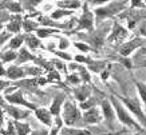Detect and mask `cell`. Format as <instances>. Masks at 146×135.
<instances>
[{
  "instance_id": "cell-1",
  "label": "cell",
  "mask_w": 146,
  "mask_h": 135,
  "mask_svg": "<svg viewBox=\"0 0 146 135\" xmlns=\"http://www.w3.org/2000/svg\"><path fill=\"white\" fill-rule=\"evenodd\" d=\"M63 119H64V123H66L67 126H72V124H75V123L80 119L79 111H78V109H76L72 103H67V105L64 106Z\"/></svg>"
},
{
  "instance_id": "cell-2",
  "label": "cell",
  "mask_w": 146,
  "mask_h": 135,
  "mask_svg": "<svg viewBox=\"0 0 146 135\" xmlns=\"http://www.w3.org/2000/svg\"><path fill=\"white\" fill-rule=\"evenodd\" d=\"M125 4H126V1L110 4V5H107V7H103V8H97L95 9V13L98 15V19L101 20V19L106 18V16H113L115 13H118L119 11H122L125 8Z\"/></svg>"
},
{
  "instance_id": "cell-3",
  "label": "cell",
  "mask_w": 146,
  "mask_h": 135,
  "mask_svg": "<svg viewBox=\"0 0 146 135\" xmlns=\"http://www.w3.org/2000/svg\"><path fill=\"white\" fill-rule=\"evenodd\" d=\"M111 102H113V105H114V107H115V111H117V114H118V118H119L121 120L125 123V124H127V126H131V127H137L138 128V126H137V123L134 122L131 118L127 115V113L125 111V109L123 107H121V105L118 103V100H115V99H111Z\"/></svg>"
},
{
  "instance_id": "cell-4",
  "label": "cell",
  "mask_w": 146,
  "mask_h": 135,
  "mask_svg": "<svg viewBox=\"0 0 146 135\" xmlns=\"http://www.w3.org/2000/svg\"><path fill=\"white\" fill-rule=\"evenodd\" d=\"M78 27L80 30H91L93 28V13L89 11V7L84 4L83 5V15L78 22Z\"/></svg>"
},
{
  "instance_id": "cell-5",
  "label": "cell",
  "mask_w": 146,
  "mask_h": 135,
  "mask_svg": "<svg viewBox=\"0 0 146 135\" xmlns=\"http://www.w3.org/2000/svg\"><path fill=\"white\" fill-rule=\"evenodd\" d=\"M145 43L142 39H134L133 42H129V43L123 44L122 48H121V55H123V56H127L131 54V51H134L137 47H141L142 44Z\"/></svg>"
},
{
  "instance_id": "cell-6",
  "label": "cell",
  "mask_w": 146,
  "mask_h": 135,
  "mask_svg": "<svg viewBox=\"0 0 146 135\" xmlns=\"http://www.w3.org/2000/svg\"><path fill=\"white\" fill-rule=\"evenodd\" d=\"M7 100L11 102V103H15V105H23V106H26V107H28V109L36 110V107L34 105H31V103H28V102H26V100L23 99L22 91L15 92L13 95H7Z\"/></svg>"
},
{
  "instance_id": "cell-7",
  "label": "cell",
  "mask_w": 146,
  "mask_h": 135,
  "mask_svg": "<svg viewBox=\"0 0 146 135\" xmlns=\"http://www.w3.org/2000/svg\"><path fill=\"white\" fill-rule=\"evenodd\" d=\"M121 99L123 100V103L126 106H127L129 109L131 110V111H133L134 114H135V115H137L138 118H139V119H141V120H143V122H145V115H143V114L141 113V109H139V105H138L137 102H135V100H133V102H131V100L130 99H126V98H121Z\"/></svg>"
},
{
  "instance_id": "cell-8",
  "label": "cell",
  "mask_w": 146,
  "mask_h": 135,
  "mask_svg": "<svg viewBox=\"0 0 146 135\" xmlns=\"http://www.w3.org/2000/svg\"><path fill=\"white\" fill-rule=\"evenodd\" d=\"M126 35H127L126 30H123L119 24H117V23H115L114 28H113V32H111V35H110V38H109V39H110V42H115V40L123 39Z\"/></svg>"
},
{
  "instance_id": "cell-9",
  "label": "cell",
  "mask_w": 146,
  "mask_h": 135,
  "mask_svg": "<svg viewBox=\"0 0 146 135\" xmlns=\"http://www.w3.org/2000/svg\"><path fill=\"white\" fill-rule=\"evenodd\" d=\"M35 114H36V116H38V119H39L40 122H43L44 124H47V126H51V124H52V120H51V114H50V111H47L46 109L35 110Z\"/></svg>"
},
{
  "instance_id": "cell-10",
  "label": "cell",
  "mask_w": 146,
  "mask_h": 135,
  "mask_svg": "<svg viewBox=\"0 0 146 135\" xmlns=\"http://www.w3.org/2000/svg\"><path fill=\"white\" fill-rule=\"evenodd\" d=\"M83 119L86 123H98L101 116H99V113L95 109H89L86 111V114H84Z\"/></svg>"
},
{
  "instance_id": "cell-11",
  "label": "cell",
  "mask_w": 146,
  "mask_h": 135,
  "mask_svg": "<svg viewBox=\"0 0 146 135\" xmlns=\"http://www.w3.org/2000/svg\"><path fill=\"white\" fill-rule=\"evenodd\" d=\"M5 75H7L9 79H19V78H22V76H24V71H23L20 67L12 66V67L8 68V71L5 72Z\"/></svg>"
},
{
  "instance_id": "cell-12",
  "label": "cell",
  "mask_w": 146,
  "mask_h": 135,
  "mask_svg": "<svg viewBox=\"0 0 146 135\" xmlns=\"http://www.w3.org/2000/svg\"><path fill=\"white\" fill-rule=\"evenodd\" d=\"M63 99H64V95H59L55 98V100H54L52 106H51V109H50V114H52V115H56L59 114V111H60V106H62L63 103Z\"/></svg>"
},
{
  "instance_id": "cell-13",
  "label": "cell",
  "mask_w": 146,
  "mask_h": 135,
  "mask_svg": "<svg viewBox=\"0 0 146 135\" xmlns=\"http://www.w3.org/2000/svg\"><path fill=\"white\" fill-rule=\"evenodd\" d=\"M5 109H7V111H8L15 119H23V118L28 116V113H27V111H22V110L12 107V106H8V107H5Z\"/></svg>"
},
{
  "instance_id": "cell-14",
  "label": "cell",
  "mask_w": 146,
  "mask_h": 135,
  "mask_svg": "<svg viewBox=\"0 0 146 135\" xmlns=\"http://www.w3.org/2000/svg\"><path fill=\"white\" fill-rule=\"evenodd\" d=\"M102 109H103V114H105V118H106V119L111 120V119L114 118V111H113L111 105L107 102V100H105V102L102 103Z\"/></svg>"
},
{
  "instance_id": "cell-15",
  "label": "cell",
  "mask_w": 146,
  "mask_h": 135,
  "mask_svg": "<svg viewBox=\"0 0 146 135\" xmlns=\"http://www.w3.org/2000/svg\"><path fill=\"white\" fill-rule=\"evenodd\" d=\"M15 128H16V132L18 135H27L30 132V124L27 123H20V122H15Z\"/></svg>"
},
{
  "instance_id": "cell-16",
  "label": "cell",
  "mask_w": 146,
  "mask_h": 135,
  "mask_svg": "<svg viewBox=\"0 0 146 135\" xmlns=\"http://www.w3.org/2000/svg\"><path fill=\"white\" fill-rule=\"evenodd\" d=\"M20 16H16V18L13 19V20H11V22L8 23V26H7V30L9 31V32H19V30H20Z\"/></svg>"
},
{
  "instance_id": "cell-17",
  "label": "cell",
  "mask_w": 146,
  "mask_h": 135,
  "mask_svg": "<svg viewBox=\"0 0 146 135\" xmlns=\"http://www.w3.org/2000/svg\"><path fill=\"white\" fill-rule=\"evenodd\" d=\"M58 5L60 7V8L66 9V8H78L80 5V3L78 0H64V1H60V3H58Z\"/></svg>"
},
{
  "instance_id": "cell-18",
  "label": "cell",
  "mask_w": 146,
  "mask_h": 135,
  "mask_svg": "<svg viewBox=\"0 0 146 135\" xmlns=\"http://www.w3.org/2000/svg\"><path fill=\"white\" fill-rule=\"evenodd\" d=\"M24 40H26V43L28 47L31 48H38L40 46V42L39 39L36 38V36H32V35H26V38H24Z\"/></svg>"
},
{
  "instance_id": "cell-19",
  "label": "cell",
  "mask_w": 146,
  "mask_h": 135,
  "mask_svg": "<svg viewBox=\"0 0 146 135\" xmlns=\"http://www.w3.org/2000/svg\"><path fill=\"white\" fill-rule=\"evenodd\" d=\"M89 94H90L89 87H87V86H84V87H82L80 90H78V91H76V98L83 102V100L87 98V95H89Z\"/></svg>"
},
{
  "instance_id": "cell-20",
  "label": "cell",
  "mask_w": 146,
  "mask_h": 135,
  "mask_svg": "<svg viewBox=\"0 0 146 135\" xmlns=\"http://www.w3.org/2000/svg\"><path fill=\"white\" fill-rule=\"evenodd\" d=\"M32 59H34V56H32V55L28 52V51H26L24 48H23V50H20V54H19V62L32 60Z\"/></svg>"
},
{
  "instance_id": "cell-21",
  "label": "cell",
  "mask_w": 146,
  "mask_h": 135,
  "mask_svg": "<svg viewBox=\"0 0 146 135\" xmlns=\"http://www.w3.org/2000/svg\"><path fill=\"white\" fill-rule=\"evenodd\" d=\"M103 66H105V63H103V62H97V63H95V62L91 60L89 63L90 70L94 71V72H99V71L102 70V67H103Z\"/></svg>"
},
{
  "instance_id": "cell-22",
  "label": "cell",
  "mask_w": 146,
  "mask_h": 135,
  "mask_svg": "<svg viewBox=\"0 0 146 135\" xmlns=\"http://www.w3.org/2000/svg\"><path fill=\"white\" fill-rule=\"evenodd\" d=\"M70 11H67V9H56V11H54L52 15H51V18L52 19H60L63 18L64 15H70Z\"/></svg>"
},
{
  "instance_id": "cell-23",
  "label": "cell",
  "mask_w": 146,
  "mask_h": 135,
  "mask_svg": "<svg viewBox=\"0 0 146 135\" xmlns=\"http://www.w3.org/2000/svg\"><path fill=\"white\" fill-rule=\"evenodd\" d=\"M22 43H23V38L22 36H16V38H13V39L11 40V43H9V48H12V50L19 48Z\"/></svg>"
},
{
  "instance_id": "cell-24",
  "label": "cell",
  "mask_w": 146,
  "mask_h": 135,
  "mask_svg": "<svg viewBox=\"0 0 146 135\" xmlns=\"http://www.w3.org/2000/svg\"><path fill=\"white\" fill-rule=\"evenodd\" d=\"M5 7L12 12H20L22 11V7H20L19 3H5Z\"/></svg>"
},
{
  "instance_id": "cell-25",
  "label": "cell",
  "mask_w": 146,
  "mask_h": 135,
  "mask_svg": "<svg viewBox=\"0 0 146 135\" xmlns=\"http://www.w3.org/2000/svg\"><path fill=\"white\" fill-rule=\"evenodd\" d=\"M23 27H24V30H26L27 32H30V31H35L36 30V23H32V22H30V20H26L24 24H23Z\"/></svg>"
},
{
  "instance_id": "cell-26",
  "label": "cell",
  "mask_w": 146,
  "mask_h": 135,
  "mask_svg": "<svg viewBox=\"0 0 146 135\" xmlns=\"http://www.w3.org/2000/svg\"><path fill=\"white\" fill-rule=\"evenodd\" d=\"M16 58V54L13 52V51H8V52H5V54H3V62H11V60H13Z\"/></svg>"
},
{
  "instance_id": "cell-27",
  "label": "cell",
  "mask_w": 146,
  "mask_h": 135,
  "mask_svg": "<svg viewBox=\"0 0 146 135\" xmlns=\"http://www.w3.org/2000/svg\"><path fill=\"white\" fill-rule=\"evenodd\" d=\"M54 32H56V30H38L36 31V34H38L39 38H46L47 35L54 34Z\"/></svg>"
},
{
  "instance_id": "cell-28",
  "label": "cell",
  "mask_w": 146,
  "mask_h": 135,
  "mask_svg": "<svg viewBox=\"0 0 146 135\" xmlns=\"http://www.w3.org/2000/svg\"><path fill=\"white\" fill-rule=\"evenodd\" d=\"M95 105V99H89V102H82L80 103V107L83 110H89L90 107H93Z\"/></svg>"
},
{
  "instance_id": "cell-29",
  "label": "cell",
  "mask_w": 146,
  "mask_h": 135,
  "mask_svg": "<svg viewBox=\"0 0 146 135\" xmlns=\"http://www.w3.org/2000/svg\"><path fill=\"white\" fill-rule=\"evenodd\" d=\"M78 70H79V74L82 75V79H83V80H86V82H89V80H90V75L87 74L86 68H84V67H79Z\"/></svg>"
},
{
  "instance_id": "cell-30",
  "label": "cell",
  "mask_w": 146,
  "mask_h": 135,
  "mask_svg": "<svg viewBox=\"0 0 146 135\" xmlns=\"http://www.w3.org/2000/svg\"><path fill=\"white\" fill-rule=\"evenodd\" d=\"M68 132L71 135H91L90 131H86V130H70Z\"/></svg>"
},
{
  "instance_id": "cell-31",
  "label": "cell",
  "mask_w": 146,
  "mask_h": 135,
  "mask_svg": "<svg viewBox=\"0 0 146 135\" xmlns=\"http://www.w3.org/2000/svg\"><path fill=\"white\" fill-rule=\"evenodd\" d=\"M3 134L4 135H15V127H13V124L11 122L8 123V130L3 131Z\"/></svg>"
},
{
  "instance_id": "cell-32",
  "label": "cell",
  "mask_w": 146,
  "mask_h": 135,
  "mask_svg": "<svg viewBox=\"0 0 146 135\" xmlns=\"http://www.w3.org/2000/svg\"><path fill=\"white\" fill-rule=\"evenodd\" d=\"M79 76H76V75H70L68 78H67V80L70 83H72V84H76V83H79Z\"/></svg>"
},
{
  "instance_id": "cell-33",
  "label": "cell",
  "mask_w": 146,
  "mask_h": 135,
  "mask_svg": "<svg viewBox=\"0 0 146 135\" xmlns=\"http://www.w3.org/2000/svg\"><path fill=\"white\" fill-rule=\"evenodd\" d=\"M137 86H138V90H139V94H141V98L145 102V86H142L141 83H137Z\"/></svg>"
},
{
  "instance_id": "cell-34",
  "label": "cell",
  "mask_w": 146,
  "mask_h": 135,
  "mask_svg": "<svg viewBox=\"0 0 146 135\" xmlns=\"http://www.w3.org/2000/svg\"><path fill=\"white\" fill-rule=\"evenodd\" d=\"M75 47H78L79 50L84 51V52H87V51H89V47H87L86 44H83V43H75Z\"/></svg>"
},
{
  "instance_id": "cell-35",
  "label": "cell",
  "mask_w": 146,
  "mask_h": 135,
  "mask_svg": "<svg viewBox=\"0 0 146 135\" xmlns=\"http://www.w3.org/2000/svg\"><path fill=\"white\" fill-rule=\"evenodd\" d=\"M75 60L76 62H86V63H90L91 59H86V58L82 56V55H78V56H75Z\"/></svg>"
},
{
  "instance_id": "cell-36",
  "label": "cell",
  "mask_w": 146,
  "mask_h": 135,
  "mask_svg": "<svg viewBox=\"0 0 146 135\" xmlns=\"http://www.w3.org/2000/svg\"><path fill=\"white\" fill-rule=\"evenodd\" d=\"M8 38H9L8 34H0V46L4 43V42H5L7 39H8Z\"/></svg>"
},
{
  "instance_id": "cell-37",
  "label": "cell",
  "mask_w": 146,
  "mask_h": 135,
  "mask_svg": "<svg viewBox=\"0 0 146 135\" xmlns=\"http://www.w3.org/2000/svg\"><path fill=\"white\" fill-rule=\"evenodd\" d=\"M131 4H133V7H143V3L141 0H131Z\"/></svg>"
},
{
  "instance_id": "cell-38",
  "label": "cell",
  "mask_w": 146,
  "mask_h": 135,
  "mask_svg": "<svg viewBox=\"0 0 146 135\" xmlns=\"http://www.w3.org/2000/svg\"><path fill=\"white\" fill-rule=\"evenodd\" d=\"M8 86V82H4V80H0V91L1 90H4V87Z\"/></svg>"
},
{
  "instance_id": "cell-39",
  "label": "cell",
  "mask_w": 146,
  "mask_h": 135,
  "mask_svg": "<svg viewBox=\"0 0 146 135\" xmlns=\"http://www.w3.org/2000/svg\"><path fill=\"white\" fill-rule=\"evenodd\" d=\"M94 4H102V3H106V1H111V0H91Z\"/></svg>"
},
{
  "instance_id": "cell-40",
  "label": "cell",
  "mask_w": 146,
  "mask_h": 135,
  "mask_svg": "<svg viewBox=\"0 0 146 135\" xmlns=\"http://www.w3.org/2000/svg\"><path fill=\"white\" fill-rule=\"evenodd\" d=\"M55 54H56V55H59V56H62L63 59H70V55H67V54H62V52H58V51H56V52H55Z\"/></svg>"
},
{
  "instance_id": "cell-41",
  "label": "cell",
  "mask_w": 146,
  "mask_h": 135,
  "mask_svg": "<svg viewBox=\"0 0 146 135\" xmlns=\"http://www.w3.org/2000/svg\"><path fill=\"white\" fill-rule=\"evenodd\" d=\"M67 44H68V43H67L66 40H62V42H60V46H59V47L62 48V50H64V48L67 47Z\"/></svg>"
},
{
  "instance_id": "cell-42",
  "label": "cell",
  "mask_w": 146,
  "mask_h": 135,
  "mask_svg": "<svg viewBox=\"0 0 146 135\" xmlns=\"http://www.w3.org/2000/svg\"><path fill=\"white\" fill-rule=\"evenodd\" d=\"M134 26H135V22H131V20H130V22H129V28H130V30H133Z\"/></svg>"
},
{
  "instance_id": "cell-43",
  "label": "cell",
  "mask_w": 146,
  "mask_h": 135,
  "mask_svg": "<svg viewBox=\"0 0 146 135\" xmlns=\"http://www.w3.org/2000/svg\"><path fill=\"white\" fill-rule=\"evenodd\" d=\"M4 75H5V71H4V68H3V67L0 66V76H4Z\"/></svg>"
},
{
  "instance_id": "cell-44",
  "label": "cell",
  "mask_w": 146,
  "mask_h": 135,
  "mask_svg": "<svg viewBox=\"0 0 146 135\" xmlns=\"http://www.w3.org/2000/svg\"><path fill=\"white\" fill-rule=\"evenodd\" d=\"M107 76H109V72H107V71H106V72H103V74H102V78H103V80H106Z\"/></svg>"
},
{
  "instance_id": "cell-45",
  "label": "cell",
  "mask_w": 146,
  "mask_h": 135,
  "mask_svg": "<svg viewBox=\"0 0 146 135\" xmlns=\"http://www.w3.org/2000/svg\"><path fill=\"white\" fill-rule=\"evenodd\" d=\"M40 1H42V0H31L30 3H31V4H38V3H40Z\"/></svg>"
},
{
  "instance_id": "cell-46",
  "label": "cell",
  "mask_w": 146,
  "mask_h": 135,
  "mask_svg": "<svg viewBox=\"0 0 146 135\" xmlns=\"http://www.w3.org/2000/svg\"><path fill=\"white\" fill-rule=\"evenodd\" d=\"M32 135H46V132L44 131H40V132H34Z\"/></svg>"
},
{
  "instance_id": "cell-47",
  "label": "cell",
  "mask_w": 146,
  "mask_h": 135,
  "mask_svg": "<svg viewBox=\"0 0 146 135\" xmlns=\"http://www.w3.org/2000/svg\"><path fill=\"white\" fill-rule=\"evenodd\" d=\"M1 122H3V113H1V110H0V126H1Z\"/></svg>"
},
{
  "instance_id": "cell-48",
  "label": "cell",
  "mask_w": 146,
  "mask_h": 135,
  "mask_svg": "<svg viewBox=\"0 0 146 135\" xmlns=\"http://www.w3.org/2000/svg\"><path fill=\"white\" fill-rule=\"evenodd\" d=\"M1 27H3V26H1V24H0V30H1Z\"/></svg>"
},
{
  "instance_id": "cell-49",
  "label": "cell",
  "mask_w": 146,
  "mask_h": 135,
  "mask_svg": "<svg viewBox=\"0 0 146 135\" xmlns=\"http://www.w3.org/2000/svg\"><path fill=\"white\" fill-rule=\"evenodd\" d=\"M137 135H139V134H137Z\"/></svg>"
}]
</instances>
